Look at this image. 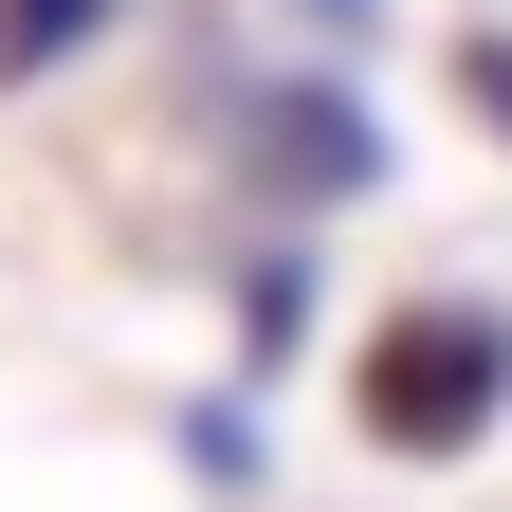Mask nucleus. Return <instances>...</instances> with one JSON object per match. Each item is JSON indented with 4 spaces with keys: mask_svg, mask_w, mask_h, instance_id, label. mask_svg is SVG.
Returning a JSON list of instances; mask_svg holds the SVG:
<instances>
[{
    "mask_svg": "<svg viewBox=\"0 0 512 512\" xmlns=\"http://www.w3.org/2000/svg\"><path fill=\"white\" fill-rule=\"evenodd\" d=\"M494 403H512V311L494 293H403L366 330V366H348V421L384 458H476Z\"/></svg>",
    "mask_w": 512,
    "mask_h": 512,
    "instance_id": "obj_1",
    "label": "nucleus"
},
{
    "mask_svg": "<svg viewBox=\"0 0 512 512\" xmlns=\"http://www.w3.org/2000/svg\"><path fill=\"white\" fill-rule=\"evenodd\" d=\"M238 183L275 220H311V202H366L384 183V128H366V92L348 74H275V92H238Z\"/></svg>",
    "mask_w": 512,
    "mask_h": 512,
    "instance_id": "obj_2",
    "label": "nucleus"
},
{
    "mask_svg": "<svg viewBox=\"0 0 512 512\" xmlns=\"http://www.w3.org/2000/svg\"><path fill=\"white\" fill-rule=\"evenodd\" d=\"M110 19H128V0H0V92H37L55 55H92Z\"/></svg>",
    "mask_w": 512,
    "mask_h": 512,
    "instance_id": "obj_3",
    "label": "nucleus"
},
{
    "mask_svg": "<svg viewBox=\"0 0 512 512\" xmlns=\"http://www.w3.org/2000/svg\"><path fill=\"white\" fill-rule=\"evenodd\" d=\"M293 348H311V256L275 238V256L238 275V366H293Z\"/></svg>",
    "mask_w": 512,
    "mask_h": 512,
    "instance_id": "obj_4",
    "label": "nucleus"
},
{
    "mask_svg": "<svg viewBox=\"0 0 512 512\" xmlns=\"http://www.w3.org/2000/svg\"><path fill=\"white\" fill-rule=\"evenodd\" d=\"M458 110L512 147V19H476V37H458Z\"/></svg>",
    "mask_w": 512,
    "mask_h": 512,
    "instance_id": "obj_5",
    "label": "nucleus"
},
{
    "mask_svg": "<svg viewBox=\"0 0 512 512\" xmlns=\"http://www.w3.org/2000/svg\"><path fill=\"white\" fill-rule=\"evenodd\" d=\"M293 19H311V37H366V19H384V0H293Z\"/></svg>",
    "mask_w": 512,
    "mask_h": 512,
    "instance_id": "obj_6",
    "label": "nucleus"
}]
</instances>
